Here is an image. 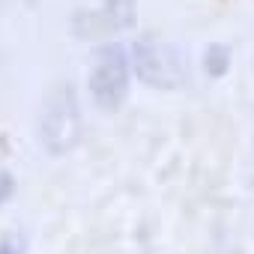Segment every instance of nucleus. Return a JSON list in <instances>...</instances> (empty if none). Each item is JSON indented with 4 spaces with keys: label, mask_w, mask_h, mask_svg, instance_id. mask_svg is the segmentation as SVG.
Masks as SVG:
<instances>
[{
    "label": "nucleus",
    "mask_w": 254,
    "mask_h": 254,
    "mask_svg": "<svg viewBox=\"0 0 254 254\" xmlns=\"http://www.w3.org/2000/svg\"><path fill=\"white\" fill-rule=\"evenodd\" d=\"M129 66L135 69V75L147 84V87H159V90H177L189 81V63H186V51L174 42L165 39H138L132 45L129 54Z\"/></svg>",
    "instance_id": "f03ea898"
},
{
    "label": "nucleus",
    "mask_w": 254,
    "mask_h": 254,
    "mask_svg": "<svg viewBox=\"0 0 254 254\" xmlns=\"http://www.w3.org/2000/svg\"><path fill=\"white\" fill-rule=\"evenodd\" d=\"M84 132L81 105L72 84H54L51 93L42 102L39 111V144L48 156H66L72 147H78Z\"/></svg>",
    "instance_id": "f257e3e1"
},
{
    "label": "nucleus",
    "mask_w": 254,
    "mask_h": 254,
    "mask_svg": "<svg viewBox=\"0 0 254 254\" xmlns=\"http://www.w3.org/2000/svg\"><path fill=\"white\" fill-rule=\"evenodd\" d=\"M138 21V0H105V6L99 12H84L75 18V30L81 39L105 33V30H132Z\"/></svg>",
    "instance_id": "20e7f679"
},
{
    "label": "nucleus",
    "mask_w": 254,
    "mask_h": 254,
    "mask_svg": "<svg viewBox=\"0 0 254 254\" xmlns=\"http://www.w3.org/2000/svg\"><path fill=\"white\" fill-rule=\"evenodd\" d=\"M203 69L209 78H221L227 69H230V48L221 45V42H212L206 51H203Z\"/></svg>",
    "instance_id": "39448f33"
},
{
    "label": "nucleus",
    "mask_w": 254,
    "mask_h": 254,
    "mask_svg": "<svg viewBox=\"0 0 254 254\" xmlns=\"http://www.w3.org/2000/svg\"><path fill=\"white\" fill-rule=\"evenodd\" d=\"M132 81V66H129V51L117 42L102 45L93 54V69H90V96L99 108L117 111L129 93Z\"/></svg>",
    "instance_id": "7ed1b4c3"
},
{
    "label": "nucleus",
    "mask_w": 254,
    "mask_h": 254,
    "mask_svg": "<svg viewBox=\"0 0 254 254\" xmlns=\"http://www.w3.org/2000/svg\"><path fill=\"white\" fill-rule=\"evenodd\" d=\"M12 191H15V180L9 174H0V203H3Z\"/></svg>",
    "instance_id": "0eeeda50"
},
{
    "label": "nucleus",
    "mask_w": 254,
    "mask_h": 254,
    "mask_svg": "<svg viewBox=\"0 0 254 254\" xmlns=\"http://www.w3.org/2000/svg\"><path fill=\"white\" fill-rule=\"evenodd\" d=\"M0 254H24V239L21 236H3L0 239Z\"/></svg>",
    "instance_id": "423d86ee"
}]
</instances>
